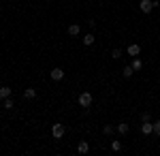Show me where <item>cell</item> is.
Instances as JSON below:
<instances>
[{
    "label": "cell",
    "instance_id": "7a4b0ae2",
    "mask_svg": "<svg viewBox=\"0 0 160 156\" xmlns=\"http://www.w3.org/2000/svg\"><path fill=\"white\" fill-rule=\"evenodd\" d=\"M92 101H94V98H92V94H90V92H81V94H79V105H81L83 109L92 107Z\"/></svg>",
    "mask_w": 160,
    "mask_h": 156
},
{
    "label": "cell",
    "instance_id": "ba28073f",
    "mask_svg": "<svg viewBox=\"0 0 160 156\" xmlns=\"http://www.w3.org/2000/svg\"><path fill=\"white\" fill-rule=\"evenodd\" d=\"M128 131H130V126H128L126 122H122V124H118V126H115V133H118V135H126Z\"/></svg>",
    "mask_w": 160,
    "mask_h": 156
},
{
    "label": "cell",
    "instance_id": "30bf717a",
    "mask_svg": "<svg viewBox=\"0 0 160 156\" xmlns=\"http://www.w3.org/2000/svg\"><path fill=\"white\" fill-rule=\"evenodd\" d=\"M79 32H81V26H77V24H71V26H68V34H71V36H77Z\"/></svg>",
    "mask_w": 160,
    "mask_h": 156
},
{
    "label": "cell",
    "instance_id": "ffe728a7",
    "mask_svg": "<svg viewBox=\"0 0 160 156\" xmlns=\"http://www.w3.org/2000/svg\"><path fill=\"white\" fill-rule=\"evenodd\" d=\"M88 26H90V30H94V28H96V22H94V19H88Z\"/></svg>",
    "mask_w": 160,
    "mask_h": 156
},
{
    "label": "cell",
    "instance_id": "8992f818",
    "mask_svg": "<svg viewBox=\"0 0 160 156\" xmlns=\"http://www.w3.org/2000/svg\"><path fill=\"white\" fill-rule=\"evenodd\" d=\"M126 54H128V56H132V58H135V56H139V54H141V45H137V43L128 45V47H126Z\"/></svg>",
    "mask_w": 160,
    "mask_h": 156
},
{
    "label": "cell",
    "instance_id": "ac0fdd59",
    "mask_svg": "<svg viewBox=\"0 0 160 156\" xmlns=\"http://www.w3.org/2000/svg\"><path fill=\"white\" fill-rule=\"evenodd\" d=\"M124 77H132V73H135V69H132V66H130V64H128V66H124Z\"/></svg>",
    "mask_w": 160,
    "mask_h": 156
},
{
    "label": "cell",
    "instance_id": "52a82bcc",
    "mask_svg": "<svg viewBox=\"0 0 160 156\" xmlns=\"http://www.w3.org/2000/svg\"><path fill=\"white\" fill-rule=\"evenodd\" d=\"M77 152H79V154H88V152H90V143H88V141H79Z\"/></svg>",
    "mask_w": 160,
    "mask_h": 156
},
{
    "label": "cell",
    "instance_id": "e0dca14e",
    "mask_svg": "<svg viewBox=\"0 0 160 156\" xmlns=\"http://www.w3.org/2000/svg\"><path fill=\"white\" fill-rule=\"evenodd\" d=\"M122 56H124V51L120 47H115L113 51H111V58H113V60H118V58H122Z\"/></svg>",
    "mask_w": 160,
    "mask_h": 156
},
{
    "label": "cell",
    "instance_id": "9a60e30c",
    "mask_svg": "<svg viewBox=\"0 0 160 156\" xmlns=\"http://www.w3.org/2000/svg\"><path fill=\"white\" fill-rule=\"evenodd\" d=\"M111 150H113V152H120V150H122V141H120V139H113V141H111Z\"/></svg>",
    "mask_w": 160,
    "mask_h": 156
},
{
    "label": "cell",
    "instance_id": "8fae6325",
    "mask_svg": "<svg viewBox=\"0 0 160 156\" xmlns=\"http://www.w3.org/2000/svg\"><path fill=\"white\" fill-rule=\"evenodd\" d=\"M130 66H132L135 71H141V69H143V60H141V58H137V56H135V60L130 62Z\"/></svg>",
    "mask_w": 160,
    "mask_h": 156
},
{
    "label": "cell",
    "instance_id": "44dd1931",
    "mask_svg": "<svg viewBox=\"0 0 160 156\" xmlns=\"http://www.w3.org/2000/svg\"><path fill=\"white\" fill-rule=\"evenodd\" d=\"M148 120H152V116H149V113H143V116H141V122H148Z\"/></svg>",
    "mask_w": 160,
    "mask_h": 156
},
{
    "label": "cell",
    "instance_id": "277c9868",
    "mask_svg": "<svg viewBox=\"0 0 160 156\" xmlns=\"http://www.w3.org/2000/svg\"><path fill=\"white\" fill-rule=\"evenodd\" d=\"M49 77L53 79V81H62V79H64V71H62L60 66H56V69H51Z\"/></svg>",
    "mask_w": 160,
    "mask_h": 156
},
{
    "label": "cell",
    "instance_id": "6da1fadb",
    "mask_svg": "<svg viewBox=\"0 0 160 156\" xmlns=\"http://www.w3.org/2000/svg\"><path fill=\"white\" fill-rule=\"evenodd\" d=\"M64 133H66V128H64V124H60V122H56V124L51 126V135H53V139H62Z\"/></svg>",
    "mask_w": 160,
    "mask_h": 156
},
{
    "label": "cell",
    "instance_id": "7c38bea8",
    "mask_svg": "<svg viewBox=\"0 0 160 156\" xmlns=\"http://www.w3.org/2000/svg\"><path fill=\"white\" fill-rule=\"evenodd\" d=\"M83 45H86V47H92V45H94V34H92V32L83 36Z\"/></svg>",
    "mask_w": 160,
    "mask_h": 156
},
{
    "label": "cell",
    "instance_id": "5b68a950",
    "mask_svg": "<svg viewBox=\"0 0 160 156\" xmlns=\"http://www.w3.org/2000/svg\"><path fill=\"white\" fill-rule=\"evenodd\" d=\"M141 133H143V135H152V133H154V122L152 120L141 122Z\"/></svg>",
    "mask_w": 160,
    "mask_h": 156
},
{
    "label": "cell",
    "instance_id": "2e32d148",
    "mask_svg": "<svg viewBox=\"0 0 160 156\" xmlns=\"http://www.w3.org/2000/svg\"><path fill=\"white\" fill-rule=\"evenodd\" d=\"M2 105H4V109H13V107H15V103H13L11 96H7V98L2 101Z\"/></svg>",
    "mask_w": 160,
    "mask_h": 156
},
{
    "label": "cell",
    "instance_id": "d6986e66",
    "mask_svg": "<svg viewBox=\"0 0 160 156\" xmlns=\"http://www.w3.org/2000/svg\"><path fill=\"white\" fill-rule=\"evenodd\" d=\"M154 133H156V135L160 137V120H158V122H154Z\"/></svg>",
    "mask_w": 160,
    "mask_h": 156
},
{
    "label": "cell",
    "instance_id": "5bb4252c",
    "mask_svg": "<svg viewBox=\"0 0 160 156\" xmlns=\"http://www.w3.org/2000/svg\"><path fill=\"white\" fill-rule=\"evenodd\" d=\"M11 94H13V90L9 86H2V88H0V96H2V98H7V96H11Z\"/></svg>",
    "mask_w": 160,
    "mask_h": 156
},
{
    "label": "cell",
    "instance_id": "9c48e42d",
    "mask_svg": "<svg viewBox=\"0 0 160 156\" xmlns=\"http://www.w3.org/2000/svg\"><path fill=\"white\" fill-rule=\"evenodd\" d=\"M24 98H28V101L37 98V90H34V88H26L24 90Z\"/></svg>",
    "mask_w": 160,
    "mask_h": 156
},
{
    "label": "cell",
    "instance_id": "4fadbf2b",
    "mask_svg": "<svg viewBox=\"0 0 160 156\" xmlns=\"http://www.w3.org/2000/svg\"><path fill=\"white\" fill-rule=\"evenodd\" d=\"M102 135H107V137H111V135H115V126H111V124H107V126H102Z\"/></svg>",
    "mask_w": 160,
    "mask_h": 156
},
{
    "label": "cell",
    "instance_id": "7402d4cb",
    "mask_svg": "<svg viewBox=\"0 0 160 156\" xmlns=\"http://www.w3.org/2000/svg\"><path fill=\"white\" fill-rule=\"evenodd\" d=\"M2 101H4V98H2V96H0V103H2Z\"/></svg>",
    "mask_w": 160,
    "mask_h": 156
},
{
    "label": "cell",
    "instance_id": "3957f363",
    "mask_svg": "<svg viewBox=\"0 0 160 156\" xmlns=\"http://www.w3.org/2000/svg\"><path fill=\"white\" fill-rule=\"evenodd\" d=\"M139 9L148 15V13L154 11V2H152V0H141V2H139Z\"/></svg>",
    "mask_w": 160,
    "mask_h": 156
}]
</instances>
